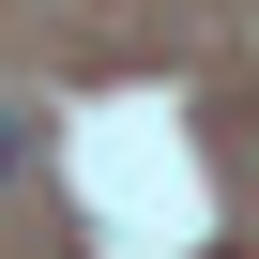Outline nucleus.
I'll return each instance as SVG.
<instances>
[{
	"label": "nucleus",
	"instance_id": "1",
	"mask_svg": "<svg viewBox=\"0 0 259 259\" xmlns=\"http://www.w3.org/2000/svg\"><path fill=\"white\" fill-rule=\"evenodd\" d=\"M16 168H31V107L0 92V183H16Z\"/></svg>",
	"mask_w": 259,
	"mask_h": 259
}]
</instances>
